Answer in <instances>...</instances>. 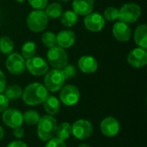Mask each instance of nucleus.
<instances>
[{
    "mask_svg": "<svg viewBox=\"0 0 147 147\" xmlns=\"http://www.w3.org/2000/svg\"><path fill=\"white\" fill-rule=\"evenodd\" d=\"M22 100L29 106H35L44 102L48 96V90L40 83H33L28 84L22 91Z\"/></svg>",
    "mask_w": 147,
    "mask_h": 147,
    "instance_id": "1",
    "label": "nucleus"
},
{
    "mask_svg": "<svg viewBox=\"0 0 147 147\" xmlns=\"http://www.w3.org/2000/svg\"><path fill=\"white\" fill-rule=\"evenodd\" d=\"M57 121L52 115H44L37 123L38 137L43 141H48L55 136L57 130Z\"/></svg>",
    "mask_w": 147,
    "mask_h": 147,
    "instance_id": "2",
    "label": "nucleus"
},
{
    "mask_svg": "<svg viewBox=\"0 0 147 147\" xmlns=\"http://www.w3.org/2000/svg\"><path fill=\"white\" fill-rule=\"evenodd\" d=\"M48 17L44 10H32L27 16V26L34 33L42 32L48 24Z\"/></svg>",
    "mask_w": 147,
    "mask_h": 147,
    "instance_id": "3",
    "label": "nucleus"
},
{
    "mask_svg": "<svg viewBox=\"0 0 147 147\" xmlns=\"http://www.w3.org/2000/svg\"><path fill=\"white\" fill-rule=\"evenodd\" d=\"M47 59L49 65L54 69L61 70L68 65V55L66 52L64 48L57 45L49 48L47 53Z\"/></svg>",
    "mask_w": 147,
    "mask_h": 147,
    "instance_id": "4",
    "label": "nucleus"
},
{
    "mask_svg": "<svg viewBox=\"0 0 147 147\" xmlns=\"http://www.w3.org/2000/svg\"><path fill=\"white\" fill-rule=\"evenodd\" d=\"M65 78L59 69H53L48 71L45 74L44 78V86L48 91L57 92L65 84Z\"/></svg>",
    "mask_w": 147,
    "mask_h": 147,
    "instance_id": "5",
    "label": "nucleus"
},
{
    "mask_svg": "<svg viewBox=\"0 0 147 147\" xmlns=\"http://www.w3.org/2000/svg\"><path fill=\"white\" fill-rule=\"evenodd\" d=\"M141 16V8L134 3H125L119 9V20L125 23H134Z\"/></svg>",
    "mask_w": 147,
    "mask_h": 147,
    "instance_id": "6",
    "label": "nucleus"
},
{
    "mask_svg": "<svg viewBox=\"0 0 147 147\" xmlns=\"http://www.w3.org/2000/svg\"><path fill=\"white\" fill-rule=\"evenodd\" d=\"M5 65L9 72L13 75H21L26 69L25 59L18 53L9 54L6 59Z\"/></svg>",
    "mask_w": 147,
    "mask_h": 147,
    "instance_id": "7",
    "label": "nucleus"
},
{
    "mask_svg": "<svg viewBox=\"0 0 147 147\" xmlns=\"http://www.w3.org/2000/svg\"><path fill=\"white\" fill-rule=\"evenodd\" d=\"M26 69L28 71V72L34 76H43L45 75L49 69V65L47 62L42 59L41 57H33L31 59H28L25 61Z\"/></svg>",
    "mask_w": 147,
    "mask_h": 147,
    "instance_id": "8",
    "label": "nucleus"
},
{
    "mask_svg": "<svg viewBox=\"0 0 147 147\" xmlns=\"http://www.w3.org/2000/svg\"><path fill=\"white\" fill-rule=\"evenodd\" d=\"M92 133L93 126L87 120H78L73 123L71 127V134L76 139L80 140L88 139L89 137H90Z\"/></svg>",
    "mask_w": 147,
    "mask_h": 147,
    "instance_id": "9",
    "label": "nucleus"
},
{
    "mask_svg": "<svg viewBox=\"0 0 147 147\" xmlns=\"http://www.w3.org/2000/svg\"><path fill=\"white\" fill-rule=\"evenodd\" d=\"M60 90L61 91L59 93V98L65 105L73 106L78 102L80 99V92L76 86L72 84H67L63 86Z\"/></svg>",
    "mask_w": 147,
    "mask_h": 147,
    "instance_id": "10",
    "label": "nucleus"
},
{
    "mask_svg": "<svg viewBox=\"0 0 147 147\" xmlns=\"http://www.w3.org/2000/svg\"><path fill=\"white\" fill-rule=\"evenodd\" d=\"M128 64L134 68H141L147 64V51L142 47L133 49L127 55Z\"/></svg>",
    "mask_w": 147,
    "mask_h": 147,
    "instance_id": "11",
    "label": "nucleus"
},
{
    "mask_svg": "<svg viewBox=\"0 0 147 147\" xmlns=\"http://www.w3.org/2000/svg\"><path fill=\"white\" fill-rule=\"evenodd\" d=\"M4 124L11 128L21 127L23 123L22 114L16 109H7L3 112L2 115Z\"/></svg>",
    "mask_w": 147,
    "mask_h": 147,
    "instance_id": "12",
    "label": "nucleus"
},
{
    "mask_svg": "<svg viewBox=\"0 0 147 147\" xmlns=\"http://www.w3.org/2000/svg\"><path fill=\"white\" fill-rule=\"evenodd\" d=\"M84 23L88 30L91 32H99L103 29L105 26V20L102 15L96 12H91L85 16Z\"/></svg>",
    "mask_w": 147,
    "mask_h": 147,
    "instance_id": "13",
    "label": "nucleus"
},
{
    "mask_svg": "<svg viewBox=\"0 0 147 147\" xmlns=\"http://www.w3.org/2000/svg\"><path fill=\"white\" fill-rule=\"evenodd\" d=\"M100 128L104 136L115 137L120 132V123L114 117H106L102 121Z\"/></svg>",
    "mask_w": 147,
    "mask_h": 147,
    "instance_id": "14",
    "label": "nucleus"
},
{
    "mask_svg": "<svg viewBox=\"0 0 147 147\" xmlns=\"http://www.w3.org/2000/svg\"><path fill=\"white\" fill-rule=\"evenodd\" d=\"M112 32L115 38L121 42L128 41L132 36V29L129 25L121 21L114 24Z\"/></svg>",
    "mask_w": 147,
    "mask_h": 147,
    "instance_id": "15",
    "label": "nucleus"
},
{
    "mask_svg": "<svg viewBox=\"0 0 147 147\" xmlns=\"http://www.w3.org/2000/svg\"><path fill=\"white\" fill-rule=\"evenodd\" d=\"M78 67L82 72L91 74L97 71L98 63L94 57L90 55H84L78 59Z\"/></svg>",
    "mask_w": 147,
    "mask_h": 147,
    "instance_id": "16",
    "label": "nucleus"
},
{
    "mask_svg": "<svg viewBox=\"0 0 147 147\" xmlns=\"http://www.w3.org/2000/svg\"><path fill=\"white\" fill-rule=\"evenodd\" d=\"M94 0H73L72 9L78 16H87L93 11Z\"/></svg>",
    "mask_w": 147,
    "mask_h": 147,
    "instance_id": "17",
    "label": "nucleus"
},
{
    "mask_svg": "<svg viewBox=\"0 0 147 147\" xmlns=\"http://www.w3.org/2000/svg\"><path fill=\"white\" fill-rule=\"evenodd\" d=\"M57 36V44L59 47L62 48H69L75 43L76 35L72 30H62L60 31Z\"/></svg>",
    "mask_w": 147,
    "mask_h": 147,
    "instance_id": "18",
    "label": "nucleus"
},
{
    "mask_svg": "<svg viewBox=\"0 0 147 147\" xmlns=\"http://www.w3.org/2000/svg\"><path fill=\"white\" fill-rule=\"evenodd\" d=\"M44 110L48 115H55L59 112L60 109V102L57 97L53 96H48L47 99L44 101Z\"/></svg>",
    "mask_w": 147,
    "mask_h": 147,
    "instance_id": "19",
    "label": "nucleus"
},
{
    "mask_svg": "<svg viewBox=\"0 0 147 147\" xmlns=\"http://www.w3.org/2000/svg\"><path fill=\"white\" fill-rule=\"evenodd\" d=\"M134 41L139 47L147 48V26L146 24L139 25L134 31Z\"/></svg>",
    "mask_w": 147,
    "mask_h": 147,
    "instance_id": "20",
    "label": "nucleus"
},
{
    "mask_svg": "<svg viewBox=\"0 0 147 147\" xmlns=\"http://www.w3.org/2000/svg\"><path fill=\"white\" fill-rule=\"evenodd\" d=\"M45 13L47 14L48 18L51 19H57L60 17V16L63 13V7L59 3H52L45 8Z\"/></svg>",
    "mask_w": 147,
    "mask_h": 147,
    "instance_id": "21",
    "label": "nucleus"
},
{
    "mask_svg": "<svg viewBox=\"0 0 147 147\" xmlns=\"http://www.w3.org/2000/svg\"><path fill=\"white\" fill-rule=\"evenodd\" d=\"M78 16L73 10H66L60 16V21L63 26L66 28H71L74 26L78 22Z\"/></svg>",
    "mask_w": 147,
    "mask_h": 147,
    "instance_id": "22",
    "label": "nucleus"
},
{
    "mask_svg": "<svg viewBox=\"0 0 147 147\" xmlns=\"http://www.w3.org/2000/svg\"><path fill=\"white\" fill-rule=\"evenodd\" d=\"M55 135L57 136L58 139L65 141L71 135V126L68 122L61 123L59 126L57 127Z\"/></svg>",
    "mask_w": 147,
    "mask_h": 147,
    "instance_id": "23",
    "label": "nucleus"
},
{
    "mask_svg": "<svg viewBox=\"0 0 147 147\" xmlns=\"http://www.w3.org/2000/svg\"><path fill=\"white\" fill-rule=\"evenodd\" d=\"M22 89L17 84H12L5 88L4 95L9 100H16L20 98L22 95Z\"/></svg>",
    "mask_w": 147,
    "mask_h": 147,
    "instance_id": "24",
    "label": "nucleus"
},
{
    "mask_svg": "<svg viewBox=\"0 0 147 147\" xmlns=\"http://www.w3.org/2000/svg\"><path fill=\"white\" fill-rule=\"evenodd\" d=\"M36 45L33 41H27L22 47V56L26 59H31L36 54Z\"/></svg>",
    "mask_w": 147,
    "mask_h": 147,
    "instance_id": "25",
    "label": "nucleus"
},
{
    "mask_svg": "<svg viewBox=\"0 0 147 147\" xmlns=\"http://www.w3.org/2000/svg\"><path fill=\"white\" fill-rule=\"evenodd\" d=\"M14 49V42L9 36H2L0 38V52L3 54L9 55L12 53Z\"/></svg>",
    "mask_w": 147,
    "mask_h": 147,
    "instance_id": "26",
    "label": "nucleus"
},
{
    "mask_svg": "<svg viewBox=\"0 0 147 147\" xmlns=\"http://www.w3.org/2000/svg\"><path fill=\"white\" fill-rule=\"evenodd\" d=\"M41 42L45 47H47L48 48L56 46L57 45L56 34H54L53 32H50V31L43 33L42 35H41Z\"/></svg>",
    "mask_w": 147,
    "mask_h": 147,
    "instance_id": "27",
    "label": "nucleus"
},
{
    "mask_svg": "<svg viewBox=\"0 0 147 147\" xmlns=\"http://www.w3.org/2000/svg\"><path fill=\"white\" fill-rule=\"evenodd\" d=\"M23 121H25L28 125L30 126H34V125H37L40 116L39 115V113L35 110H28L26 111L23 115Z\"/></svg>",
    "mask_w": 147,
    "mask_h": 147,
    "instance_id": "28",
    "label": "nucleus"
},
{
    "mask_svg": "<svg viewBox=\"0 0 147 147\" xmlns=\"http://www.w3.org/2000/svg\"><path fill=\"white\" fill-rule=\"evenodd\" d=\"M103 18L108 22H114L119 19V9L116 7L109 6L104 9Z\"/></svg>",
    "mask_w": 147,
    "mask_h": 147,
    "instance_id": "29",
    "label": "nucleus"
},
{
    "mask_svg": "<svg viewBox=\"0 0 147 147\" xmlns=\"http://www.w3.org/2000/svg\"><path fill=\"white\" fill-rule=\"evenodd\" d=\"M61 71L65 79L72 78L76 74V68L72 65H66L64 68L61 69Z\"/></svg>",
    "mask_w": 147,
    "mask_h": 147,
    "instance_id": "30",
    "label": "nucleus"
},
{
    "mask_svg": "<svg viewBox=\"0 0 147 147\" xmlns=\"http://www.w3.org/2000/svg\"><path fill=\"white\" fill-rule=\"evenodd\" d=\"M28 2L34 9L43 10L47 7L48 0H28Z\"/></svg>",
    "mask_w": 147,
    "mask_h": 147,
    "instance_id": "31",
    "label": "nucleus"
},
{
    "mask_svg": "<svg viewBox=\"0 0 147 147\" xmlns=\"http://www.w3.org/2000/svg\"><path fill=\"white\" fill-rule=\"evenodd\" d=\"M46 147H66V146L64 140H59L57 137L56 138L53 137V139L47 141Z\"/></svg>",
    "mask_w": 147,
    "mask_h": 147,
    "instance_id": "32",
    "label": "nucleus"
},
{
    "mask_svg": "<svg viewBox=\"0 0 147 147\" xmlns=\"http://www.w3.org/2000/svg\"><path fill=\"white\" fill-rule=\"evenodd\" d=\"M9 107V99L4 94H0V112H3Z\"/></svg>",
    "mask_w": 147,
    "mask_h": 147,
    "instance_id": "33",
    "label": "nucleus"
},
{
    "mask_svg": "<svg viewBox=\"0 0 147 147\" xmlns=\"http://www.w3.org/2000/svg\"><path fill=\"white\" fill-rule=\"evenodd\" d=\"M13 134L17 139H22L24 136V129L21 127H17L13 128Z\"/></svg>",
    "mask_w": 147,
    "mask_h": 147,
    "instance_id": "34",
    "label": "nucleus"
},
{
    "mask_svg": "<svg viewBox=\"0 0 147 147\" xmlns=\"http://www.w3.org/2000/svg\"><path fill=\"white\" fill-rule=\"evenodd\" d=\"M6 88V78L3 72L0 70V94L4 91Z\"/></svg>",
    "mask_w": 147,
    "mask_h": 147,
    "instance_id": "35",
    "label": "nucleus"
},
{
    "mask_svg": "<svg viewBox=\"0 0 147 147\" xmlns=\"http://www.w3.org/2000/svg\"><path fill=\"white\" fill-rule=\"evenodd\" d=\"M6 147H28V146L21 140H16V141H12Z\"/></svg>",
    "mask_w": 147,
    "mask_h": 147,
    "instance_id": "36",
    "label": "nucleus"
},
{
    "mask_svg": "<svg viewBox=\"0 0 147 147\" xmlns=\"http://www.w3.org/2000/svg\"><path fill=\"white\" fill-rule=\"evenodd\" d=\"M3 135H4V131H3V128L0 126V141L3 138Z\"/></svg>",
    "mask_w": 147,
    "mask_h": 147,
    "instance_id": "37",
    "label": "nucleus"
},
{
    "mask_svg": "<svg viewBox=\"0 0 147 147\" xmlns=\"http://www.w3.org/2000/svg\"><path fill=\"white\" fill-rule=\"evenodd\" d=\"M78 147H90V146H88V145H86V144H82V145H80Z\"/></svg>",
    "mask_w": 147,
    "mask_h": 147,
    "instance_id": "38",
    "label": "nucleus"
},
{
    "mask_svg": "<svg viewBox=\"0 0 147 147\" xmlns=\"http://www.w3.org/2000/svg\"><path fill=\"white\" fill-rule=\"evenodd\" d=\"M16 1L17 3H24L26 0H16Z\"/></svg>",
    "mask_w": 147,
    "mask_h": 147,
    "instance_id": "39",
    "label": "nucleus"
},
{
    "mask_svg": "<svg viewBox=\"0 0 147 147\" xmlns=\"http://www.w3.org/2000/svg\"><path fill=\"white\" fill-rule=\"evenodd\" d=\"M59 1H61V2H69L70 0H59Z\"/></svg>",
    "mask_w": 147,
    "mask_h": 147,
    "instance_id": "40",
    "label": "nucleus"
}]
</instances>
